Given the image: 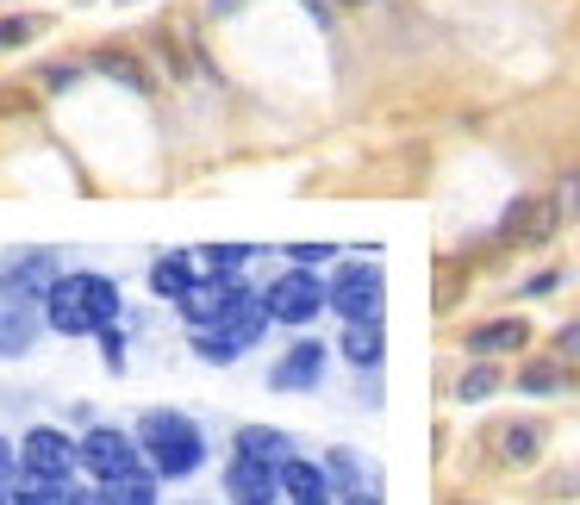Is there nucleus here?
<instances>
[{
  "label": "nucleus",
  "mask_w": 580,
  "mask_h": 505,
  "mask_svg": "<svg viewBox=\"0 0 580 505\" xmlns=\"http://www.w3.org/2000/svg\"><path fill=\"white\" fill-rule=\"evenodd\" d=\"M344 362L350 368H362V375H375L381 368V350H387V331H381V319H369V325H344Z\"/></svg>",
  "instance_id": "15"
},
{
  "label": "nucleus",
  "mask_w": 580,
  "mask_h": 505,
  "mask_svg": "<svg viewBox=\"0 0 580 505\" xmlns=\"http://www.w3.org/2000/svg\"><path fill=\"white\" fill-rule=\"evenodd\" d=\"M493 393H500V368L493 362H475L468 375L455 380V400L462 405H480V400H493Z\"/></svg>",
  "instance_id": "22"
},
{
  "label": "nucleus",
  "mask_w": 580,
  "mask_h": 505,
  "mask_svg": "<svg viewBox=\"0 0 580 505\" xmlns=\"http://www.w3.org/2000/svg\"><path fill=\"white\" fill-rule=\"evenodd\" d=\"M287 256H294L300 269H319V262H331V244H287Z\"/></svg>",
  "instance_id": "28"
},
{
  "label": "nucleus",
  "mask_w": 580,
  "mask_h": 505,
  "mask_svg": "<svg viewBox=\"0 0 580 505\" xmlns=\"http://www.w3.org/2000/svg\"><path fill=\"white\" fill-rule=\"evenodd\" d=\"M225 500L231 505H275L281 500V468L256 462V455H231L225 462Z\"/></svg>",
  "instance_id": "10"
},
{
  "label": "nucleus",
  "mask_w": 580,
  "mask_h": 505,
  "mask_svg": "<svg viewBox=\"0 0 580 505\" xmlns=\"http://www.w3.org/2000/svg\"><path fill=\"white\" fill-rule=\"evenodd\" d=\"M56 281H63V262L51 250H20L0 269V294H7V306H44Z\"/></svg>",
  "instance_id": "7"
},
{
  "label": "nucleus",
  "mask_w": 580,
  "mask_h": 505,
  "mask_svg": "<svg viewBox=\"0 0 580 505\" xmlns=\"http://www.w3.org/2000/svg\"><path fill=\"white\" fill-rule=\"evenodd\" d=\"M344 505H381V500L369 493V487H362V493H344Z\"/></svg>",
  "instance_id": "35"
},
{
  "label": "nucleus",
  "mask_w": 580,
  "mask_h": 505,
  "mask_svg": "<svg viewBox=\"0 0 580 505\" xmlns=\"http://www.w3.org/2000/svg\"><path fill=\"white\" fill-rule=\"evenodd\" d=\"M331 294V312L344 319V325H369V319H381V300H387V275H381V262H337L325 281Z\"/></svg>",
  "instance_id": "4"
},
{
  "label": "nucleus",
  "mask_w": 580,
  "mask_h": 505,
  "mask_svg": "<svg viewBox=\"0 0 580 505\" xmlns=\"http://www.w3.org/2000/svg\"><path fill=\"white\" fill-rule=\"evenodd\" d=\"M555 355H562V362H580V319L555 331Z\"/></svg>",
  "instance_id": "29"
},
{
  "label": "nucleus",
  "mask_w": 580,
  "mask_h": 505,
  "mask_svg": "<svg viewBox=\"0 0 580 505\" xmlns=\"http://www.w3.org/2000/svg\"><path fill=\"white\" fill-rule=\"evenodd\" d=\"M500 455L512 462V468H525V462H537L543 455V425H530V418H518V425L500 430Z\"/></svg>",
  "instance_id": "20"
},
{
  "label": "nucleus",
  "mask_w": 580,
  "mask_h": 505,
  "mask_svg": "<svg viewBox=\"0 0 580 505\" xmlns=\"http://www.w3.org/2000/svg\"><path fill=\"white\" fill-rule=\"evenodd\" d=\"M555 287H562V275H555V269H543V275L525 281V294H555Z\"/></svg>",
  "instance_id": "32"
},
{
  "label": "nucleus",
  "mask_w": 580,
  "mask_h": 505,
  "mask_svg": "<svg viewBox=\"0 0 580 505\" xmlns=\"http://www.w3.org/2000/svg\"><path fill=\"white\" fill-rule=\"evenodd\" d=\"M63 505H101V493H81V487H69V500Z\"/></svg>",
  "instance_id": "34"
},
{
  "label": "nucleus",
  "mask_w": 580,
  "mask_h": 505,
  "mask_svg": "<svg viewBox=\"0 0 580 505\" xmlns=\"http://www.w3.org/2000/svg\"><path fill=\"white\" fill-rule=\"evenodd\" d=\"M13 468H20V450H13V443H7V437H0V487H7V480H13Z\"/></svg>",
  "instance_id": "33"
},
{
  "label": "nucleus",
  "mask_w": 580,
  "mask_h": 505,
  "mask_svg": "<svg viewBox=\"0 0 580 505\" xmlns=\"http://www.w3.org/2000/svg\"><path fill=\"white\" fill-rule=\"evenodd\" d=\"M543 493H550V500H562V493H580V468H568V475H555L550 487H543Z\"/></svg>",
  "instance_id": "31"
},
{
  "label": "nucleus",
  "mask_w": 580,
  "mask_h": 505,
  "mask_svg": "<svg viewBox=\"0 0 580 505\" xmlns=\"http://www.w3.org/2000/svg\"><path fill=\"white\" fill-rule=\"evenodd\" d=\"M281 500L287 505H331L337 500V487L319 462H300V455H287L281 462Z\"/></svg>",
  "instance_id": "13"
},
{
  "label": "nucleus",
  "mask_w": 580,
  "mask_h": 505,
  "mask_svg": "<svg viewBox=\"0 0 580 505\" xmlns=\"http://www.w3.org/2000/svg\"><path fill=\"white\" fill-rule=\"evenodd\" d=\"M518 387H525L530 400H537V393H568V387H575V368H568L562 355H537V362L518 368Z\"/></svg>",
  "instance_id": "17"
},
{
  "label": "nucleus",
  "mask_w": 580,
  "mask_h": 505,
  "mask_svg": "<svg viewBox=\"0 0 580 505\" xmlns=\"http://www.w3.org/2000/svg\"><path fill=\"white\" fill-rule=\"evenodd\" d=\"M262 306H269V319H281V325H312V319L331 306V294L312 269L294 262V269H281V275L262 287Z\"/></svg>",
  "instance_id": "6"
},
{
  "label": "nucleus",
  "mask_w": 580,
  "mask_h": 505,
  "mask_svg": "<svg viewBox=\"0 0 580 505\" xmlns=\"http://www.w3.org/2000/svg\"><path fill=\"white\" fill-rule=\"evenodd\" d=\"M262 331H269V306H262V294H256V287H244L219 325L194 331V355H201V362H212V368H225V362H237V355L250 350Z\"/></svg>",
  "instance_id": "3"
},
{
  "label": "nucleus",
  "mask_w": 580,
  "mask_h": 505,
  "mask_svg": "<svg viewBox=\"0 0 580 505\" xmlns=\"http://www.w3.org/2000/svg\"><path fill=\"white\" fill-rule=\"evenodd\" d=\"M0 505H13V493H7V487H0Z\"/></svg>",
  "instance_id": "38"
},
{
  "label": "nucleus",
  "mask_w": 580,
  "mask_h": 505,
  "mask_svg": "<svg viewBox=\"0 0 580 505\" xmlns=\"http://www.w3.org/2000/svg\"><path fill=\"white\" fill-rule=\"evenodd\" d=\"M244 294V281H219V275H201L194 287H188V300H176V312L188 319L194 331H206V325H219L231 312V300Z\"/></svg>",
  "instance_id": "11"
},
{
  "label": "nucleus",
  "mask_w": 580,
  "mask_h": 505,
  "mask_svg": "<svg viewBox=\"0 0 580 505\" xmlns=\"http://www.w3.org/2000/svg\"><path fill=\"white\" fill-rule=\"evenodd\" d=\"M44 325L63 337H101L106 325H119V281L94 275V269L63 275L44 300Z\"/></svg>",
  "instance_id": "1"
},
{
  "label": "nucleus",
  "mask_w": 580,
  "mask_h": 505,
  "mask_svg": "<svg viewBox=\"0 0 580 505\" xmlns=\"http://www.w3.org/2000/svg\"><path fill=\"white\" fill-rule=\"evenodd\" d=\"M31 337H38L31 306H7V312H0V355H26Z\"/></svg>",
  "instance_id": "21"
},
{
  "label": "nucleus",
  "mask_w": 580,
  "mask_h": 505,
  "mask_svg": "<svg viewBox=\"0 0 580 505\" xmlns=\"http://www.w3.org/2000/svg\"><path fill=\"white\" fill-rule=\"evenodd\" d=\"M138 450L151 455V475L188 480V475H201L206 437L188 412H144V418H138Z\"/></svg>",
  "instance_id": "2"
},
{
  "label": "nucleus",
  "mask_w": 580,
  "mask_h": 505,
  "mask_svg": "<svg viewBox=\"0 0 580 505\" xmlns=\"http://www.w3.org/2000/svg\"><path fill=\"white\" fill-rule=\"evenodd\" d=\"M101 69L113 81H126V88H151V81H144V69H138V63H126V56H101Z\"/></svg>",
  "instance_id": "26"
},
{
  "label": "nucleus",
  "mask_w": 580,
  "mask_h": 505,
  "mask_svg": "<svg viewBox=\"0 0 580 505\" xmlns=\"http://www.w3.org/2000/svg\"><path fill=\"white\" fill-rule=\"evenodd\" d=\"M101 505H156V475L131 468L119 480H101Z\"/></svg>",
  "instance_id": "19"
},
{
  "label": "nucleus",
  "mask_w": 580,
  "mask_h": 505,
  "mask_svg": "<svg viewBox=\"0 0 580 505\" xmlns=\"http://www.w3.org/2000/svg\"><path fill=\"white\" fill-rule=\"evenodd\" d=\"M38 26L44 20H0V44H26V38H38Z\"/></svg>",
  "instance_id": "27"
},
{
  "label": "nucleus",
  "mask_w": 580,
  "mask_h": 505,
  "mask_svg": "<svg viewBox=\"0 0 580 505\" xmlns=\"http://www.w3.org/2000/svg\"><path fill=\"white\" fill-rule=\"evenodd\" d=\"M337 7H375V0H337Z\"/></svg>",
  "instance_id": "37"
},
{
  "label": "nucleus",
  "mask_w": 580,
  "mask_h": 505,
  "mask_svg": "<svg viewBox=\"0 0 580 505\" xmlns=\"http://www.w3.org/2000/svg\"><path fill=\"white\" fill-rule=\"evenodd\" d=\"M468 350H475V355H512V350H530V325H525V319H487V325L468 331Z\"/></svg>",
  "instance_id": "14"
},
{
  "label": "nucleus",
  "mask_w": 580,
  "mask_h": 505,
  "mask_svg": "<svg viewBox=\"0 0 580 505\" xmlns=\"http://www.w3.org/2000/svg\"><path fill=\"white\" fill-rule=\"evenodd\" d=\"M237 7H244V0H212V13H237Z\"/></svg>",
  "instance_id": "36"
},
{
  "label": "nucleus",
  "mask_w": 580,
  "mask_h": 505,
  "mask_svg": "<svg viewBox=\"0 0 580 505\" xmlns=\"http://www.w3.org/2000/svg\"><path fill=\"white\" fill-rule=\"evenodd\" d=\"M555 231H562V212H555L550 194H518V200L500 212L493 244H500V250H543Z\"/></svg>",
  "instance_id": "5"
},
{
  "label": "nucleus",
  "mask_w": 580,
  "mask_h": 505,
  "mask_svg": "<svg viewBox=\"0 0 580 505\" xmlns=\"http://www.w3.org/2000/svg\"><path fill=\"white\" fill-rule=\"evenodd\" d=\"M69 500V480H38L26 475L20 487H13V505H63Z\"/></svg>",
  "instance_id": "23"
},
{
  "label": "nucleus",
  "mask_w": 580,
  "mask_h": 505,
  "mask_svg": "<svg viewBox=\"0 0 580 505\" xmlns=\"http://www.w3.org/2000/svg\"><path fill=\"white\" fill-rule=\"evenodd\" d=\"M319 375H325V344L300 337V344L269 368V387H275V393H306V387H319Z\"/></svg>",
  "instance_id": "12"
},
{
  "label": "nucleus",
  "mask_w": 580,
  "mask_h": 505,
  "mask_svg": "<svg viewBox=\"0 0 580 505\" xmlns=\"http://www.w3.org/2000/svg\"><path fill=\"white\" fill-rule=\"evenodd\" d=\"M237 455H256V462H269V468H281L287 455H294V437L275 425H244L237 430Z\"/></svg>",
  "instance_id": "16"
},
{
  "label": "nucleus",
  "mask_w": 580,
  "mask_h": 505,
  "mask_svg": "<svg viewBox=\"0 0 580 505\" xmlns=\"http://www.w3.org/2000/svg\"><path fill=\"white\" fill-rule=\"evenodd\" d=\"M325 475H331V487H350V493H362L356 480H362V462H356L350 450H331L325 455Z\"/></svg>",
  "instance_id": "25"
},
{
  "label": "nucleus",
  "mask_w": 580,
  "mask_h": 505,
  "mask_svg": "<svg viewBox=\"0 0 580 505\" xmlns=\"http://www.w3.org/2000/svg\"><path fill=\"white\" fill-rule=\"evenodd\" d=\"M194 281H201V262H188V256H156L151 262V287L163 300H188Z\"/></svg>",
  "instance_id": "18"
},
{
  "label": "nucleus",
  "mask_w": 580,
  "mask_h": 505,
  "mask_svg": "<svg viewBox=\"0 0 580 505\" xmlns=\"http://www.w3.org/2000/svg\"><path fill=\"white\" fill-rule=\"evenodd\" d=\"M81 468V443H69L56 425H31L26 443H20V475L38 480H69Z\"/></svg>",
  "instance_id": "8"
},
{
  "label": "nucleus",
  "mask_w": 580,
  "mask_h": 505,
  "mask_svg": "<svg viewBox=\"0 0 580 505\" xmlns=\"http://www.w3.org/2000/svg\"><path fill=\"white\" fill-rule=\"evenodd\" d=\"M101 350H106V368H126V337H119L113 325L101 331Z\"/></svg>",
  "instance_id": "30"
},
{
  "label": "nucleus",
  "mask_w": 580,
  "mask_h": 505,
  "mask_svg": "<svg viewBox=\"0 0 580 505\" xmlns=\"http://www.w3.org/2000/svg\"><path fill=\"white\" fill-rule=\"evenodd\" d=\"M81 468L94 480H119L138 468V443H131L126 430H113V425H94L88 437H81Z\"/></svg>",
  "instance_id": "9"
},
{
  "label": "nucleus",
  "mask_w": 580,
  "mask_h": 505,
  "mask_svg": "<svg viewBox=\"0 0 580 505\" xmlns=\"http://www.w3.org/2000/svg\"><path fill=\"white\" fill-rule=\"evenodd\" d=\"M550 200H555V212H562V225L580 219V169H562V181L550 187Z\"/></svg>",
  "instance_id": "24"
}]
</instances>
